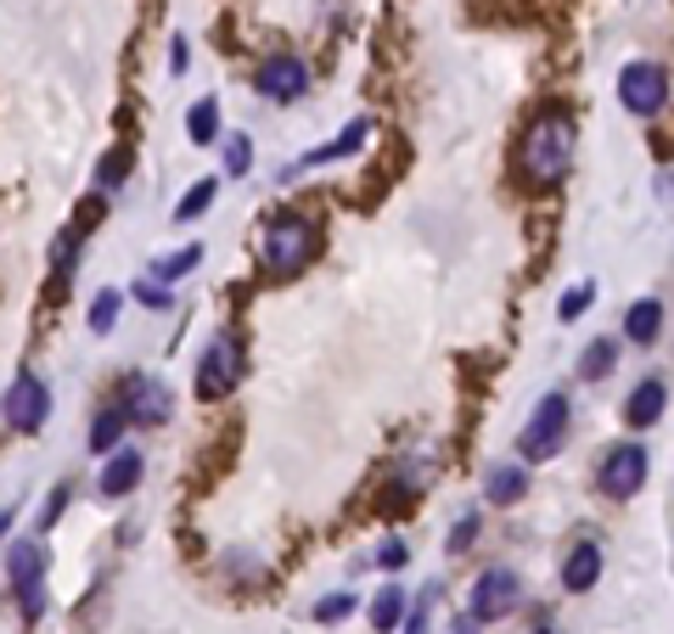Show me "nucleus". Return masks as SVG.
Wrapping results in <instances>:
<instances>
[{"label": "nucleus", "instance_id": "obj_33", "mask_svg": "<svg viewBox=\"0 0 674 634\" xmlns=\"http://www.w3.org/2000/svg\"><path fill=\"white\" fill-rule=\"evenodd\" d=\"M427 601H433V596H427ZM427 601H422V607H416V618H411V623H405V634H427Z\"/></svg>", "mask_w": 674, "mask_h": 634}, {"label": "nucleus", "instance_id": "obj_8", "mask_svg": "<svg viewBox=\"0 0 674 634\" xmlns=\"http://www.w3.org/2000/svg\"><path fill=\"white\" fill-rule=\"evenodd\" d=\"M45 416H52V394H45V382L34 371H23L7 394V421H12V432H40Z\"/></svg>", "mask_w": 674, "mask_h": 634}, {"label": "nucleus", "instance_id": "obj_11", "mask_svg": "<svg viewBox=\"0 0 674 634\" xmlns=\"http://www.w3.org/2000/svg\"><path fill=\"white\" fill-rule=\"evenodd\" d=\"M130 421H141V427H158V421H169V387L164 382H153V376H130Z\"/></svg>", "mask_w": 674, "mask_h": 634}, {"label": "nucleus", "instance_id": "obj_27", "mask_svg": "<svg viewBox=\"0 0 674 634\" xmlns=\"http://www.w3.org/2000/svg\"><path fill=\"white\" fill-rule=\"evenodd\" d=\"M591 298H596V286H573L568 298H562V320H580L591 309Z\"/></svg>", "mask_w": 674, "mask_h": 634}, {"label": "nucleus", "instance_id": "obj_6", "mask_svg": "<svg viewBox=\"0 0 674 634\" xmlns=\"http://www.w3.org/2000/svg\"><path fill=\"white\" fill-rule=\"evenodd\" d=\"M517 601H523V584H517V573H506V567H490L484 578L472 584L467 618H478V623H495V618L517 612Z\"/></svg>", "mask_w": 674, "mask_h": 634}, {"label": "nucleus", "instance_id": "obj_17", "mask_svg": "<svg viewBox=\"0 0 674 634\" xmlns=\"http://www.w3.org/2000/svg\"><path fill=\"white\" fill-rule=\"evenodd\" d=\"M124 421H130V410H102L90 421V450L96 455H113L119 450V438H124Z\"/></svg>", "mask_w": 674, "mask_h": 634}, {"label": "nucleus", "instance_id": "obj_18", "mask_svg": "<svg viewBox=\"0 0 674 634\" xmlns=\"http://www.w3.org/2000/svg\"><path fill=\"white\" fill-rule=\"evenodd\" d=\"M186 129H191V140H198V146L220 140V102H214V95H203V102L186 113Z\"/></svg>", "mask_w": 674, "mask_h": 634}, {"label": "nucleus", "instance_id": "obj_28", "mask_svg": "<svg viewBox=\"0 0 674 634\" xmlns=\"http://www.w3.org/2000/svg\"><path fill=\"white\" fill-rule=\"evenodd\" d=\"M135 298L147 304V309H169V286L153 275V281H141V286H135Z\"/></svg>", "mask_w": 674, "mask_h": 634}, {"label": "nucleus", "instance_id": "obj_20", "mask_svg": "<svg viewBox=\"0 0 674 634\" xmlns=\"http://www.w3.org/2000/svg\"><path fill=\"white\" fill-rule=\"evenodd\" d=\"M613 365H618V343H613V337H596V343L585 349V360H580V376L596 382V376H607Z\"/></svg>", "mask_w": 674, "mask_h": 634}, {"label": "nucleus", "instance_id": "obj_7", "mask_svg": "<svg viewBox=\"0 0 674 634\" xmlns=\"http://www.w3.org/2000/svg\"><path fill=\"white\" fill-rule=\"evenodd\" d=\"M641 483H647V450L641 444H613L607 461H602V495L630 500V495H641Z\"/></svg>", "mask_w": 674, "mask_h": 634}, {"label": "nucleus", "instance_id": "obj_5", "mask_svg": "<svg viewBox=\"0 0 674 634\" xmlns=\"http://www.w3.org/2000/svg\"><path fill=\"white\" fill-rule=\"evenodd\" d=\"M40 573H45V551L34 540H12V556H7V578L18 590V607L23 618H40L45 612V590H40Z\"/></svg>", "mask_w": 674, "mask_h": 634}, {"label": "nucleus", "instance_id": "obj_30", "mask_svg": "<svg viewBox=\"0 0 674 634\" xmlns=\"http://www.w3.org/2000/svg\"><path fill=\"white\" fill-rule=\"evenodd\" d=\"M472 533H478V517H461V522H456V533H450V551H467Z\"/></svg>", "mask_w": 674, "mask_h": 634}, {"label": "nucleus", "instance_id": "obj_26", "mask_svg": "<svg viewBox=\"0 0 674 634\" xmlns=\"http://www.w3.org/2000/svg\"><path fill=\"white\" fill-rule=\"evenodd\" d=\"M248 163H254L248 135H231V146H225V169H231V174H248Z\"/></svg>", "mask_w": 674, "mask_h": 634}, {"label": "nucleus", "instance_id": "obj_29", "mask_svg": "<svg viewBox=\"0 0 674 634\" xmlns=\"http://www.w3.org/2000/svg\"><path fill=\"white\" fill-rule=\"evenodd\" d=\"M119 180H124V158H108L102 169H96V185L102 191H119Z\"/></svg>", "mask_w": 674, "mask_h": 634}, {"label": "nucleus", "instance_id": "obj_31", "mask_svg": "<svg viewBox=\"0 0 674 634\" xmlns=\"http://www.w3.org/2000/svg\"><path fill=\"white\" fill-rule=\"evenodd\" d=\"M68 495H74V483H57V495H52V506H45V522H57V517H63V506H68Z\"/></svg>", "mask_w": 674, "mask_h": 634}, {"label": "nucleus", "instance_id": "obj_12", "mask_svg": "<svg viewBox=\"0 0 674 634\" xmlns=\"http://www.w3.org/2000/svg\"><path fill=\"white\" fill-rule=\"evenodd\" d=\"M596 578H602V551H596L591 540H580V545L568 551V562H562V584L580 596V590H591Z\"/></svg>", "mask_w": 674, "mask_h": 634}, {"label": "nucleus", "instance_id": "obj_10", "mask_svg": "<svg viewBox=\"0 0 674 634\" xmlns=\"http://www.w3.org/2000/svg\"><path fill=\"white\" fill-rule=\"evenodd\" d=\"M236 376H243V360H236V349L220 337V343H209L203 360H198V399H225L236 387Z\"/></svg>", "mask_w": 674, "mask_h": 634}, {"label": "nucleus", "instance_id": "obj_25", "mask_svg": "<svg viewBox=\"0 0 674 634\" xmlns=\"http://www.w3.org/2000/svg\"><path fill=\"white\" fill-rule=\"evenodd\" d=\"M349 612H355V596H349V590H337V596H321V601H315V618H321V623H337V618H349Z\"/></svg>", "mask_w": 674, "mask_h": 634}, {"label": "nucleus", "instance_id": "obj_9", "mask_svg": "<svg viewBox=\"0 0 674 634\" xmlns=\"http://www.w3.org/2000/svg\"><path fill=\"white\" fill-rule=\"evenodd\" d=\"M304 84H310V68H304L293 52L265 57V63H259V73H254V90H265L270 102H299Z\"/></svg>", "mask_w": 674, "mask_h": 634}, {"label": "nucleus", "instance_id": "obj_34", "mask_svg": "<svg viewBox=\"0 0 674 634\" xmlns=\"http://www.w3.org/2000/svg\"><path fill=\"white\" fill-rule=\"evenodd\" d=\"M472 623H478V618H467V623H456V634H478V629H472Z\"/></svg>", "mask_w": 674, "mask_h": 634}, {"label": "nucleus", "instance_id": "obj_13", "mask_svg": "<svg viewBox=\"0 0 674 634\" xmlns=\"http://www.w3.org/2000/svg\"><path fill=\"white\" fill-rule=\"evenodd\" d=\"M141 483V455L135 450H113L102 466V495H130Z\"/></svg>", "mask_w": 674, "mask_h": 634}, {"label": "nucleus", "instance_id": "obj_24", "mask_svg": "<svg viewBox=\"0 0 674 634\" xmlns=\"http://www.w3.org/2000/svg\"><path fill=\"white\" fill-rule=\"evenodd\" d=\"M119 309H124V292H96V304H90V331H113V320H119Z\"/></svg>", "mask_w": 674, "mask_h": 634}, {"label": "nucleus", "instance_id": "obj_19", "mask_svg": "<svg viewBox=\"0 0 674 634\" xmlns=\"http://www.w3.org/2000/svg\"><path fill=\"white\" fill-rule=\"evenodd\" d=\"M214 197H220V180H198V185H191L186 197H180L175 219H180V225H191L198 214H209V208H214Z\"/></svg>", "mask_w": 674, "mask_h": 634}, {"label": "nucleus", "instance_id": "obj_21", "mask_svg": "<svg viewBox=\"0 0 674 634\" xmlns=\"http://www.w3.org/2000/svg\"><path fill=\"white\" fill-rule=\"evenodd\" d=\"M400 612H405V590L400 584H382V596L371 601V623L377 629H400Z\"/></svg>", "mask_w": 674, "mask_h": 634}, {"label": "nucleus", "instance_id": "obj_35", "mask_svg": "<svg viewBox=\"0 0 674 634\" xmlns=\"http://www.w3.org/2000/svg\"><path fill=\"white\" fill-rule=\"evenodd\" d=\"M535 634H557V629H535Z\"/></svg>", "mask_w": 674, "mask_h": 634}, {"label": "nucleus", "instance_id": "obj_16", "mask_svg": "<svg viewBox=\"0 0 674 634\" xmlns=\"http://www.w3.org/2000/svg\"><path fill=\"white\" fill-rule=\"evenodd\" d=\"M658 416H663V382H641L630 394V405H624V421H630V427H652Z\"/></svg>", "mask_w": 674, "mask_h": 634}, {"label": "nucleus", "instance_id": "obj_4", "mask_svg": "<svg viewBox=\"0 0 674 634\" xmlns=\"http://www.w3.org/2000/svg\"><path fill=\"white\" fill-rule=\"evenodd\" d=\"M618 102L630 107V113H641V118L663 113V102H669V73H663L658 63H630V68L618 73Z\"/></svg>", "mask_w": 674, "mask_h": 634}, {"label": "nucleus", "instance_id": "obj_22", "mask_svg": "<svg viewBox=\"0 0 674 634\" xmlns=\"http://www.w3.org/2000/svg\"><path fill=\"white\" fill-rule=\"evenodd\" d=\"M360 140H366V124L355 118V124H349L344 135H337V140H326V146H315V152H310L304 163H332V158H344V152H355V146H360Z\"/></svg>", "mask_w": 674, "mask_h": 634}, {"label": "nucleus", "instance_id": "obj_1", "mask_svg": "<svg viewBox=\"0 0 674 634\" xmlns=\"http://www.w3.org/2000/svg\"><path fill=\"white\" fill-rule=\"evenodd\" d=\"M573 163V118L568 113H540L528 124L523 146H517V169L528 185H557Z\"/></svg>", "mask_w": 674, "mask_h": 634}, {"label": "nucleus", "instance_id": "obj_32", "mask_svg": "<svg viewBox=\"0 0 674 634\" xmlns=\"http://www.w3.org/2000/svg\"><path fill=\"white\" fill-rule=\"evenodd\" d=\"M377 562H382V567H405V545H382Z\"/></svg>", "mask_w": 674, "mask_h": 634}, {"label": "nucleus", "instance_id": "obj_23", "mask_svg": "<svg viewBox=\"0 0 674 634\" xmlns=\"http://www.w3.org/2000/svg\"><path fill=\"white\" fill-rule=\"evenodd\" d=\"M191 264H203V241H191V248H180V253L158 259V264H153V275H158V281H180Z\"/></svg>", "mask_w": 674, "mask_h": 634}, {"label": "nucleus", "instance_id": "obj_2", "mask_svg": "<svg viewBox=\"0 0 674 634\" xmlns=\"http://www.w3.org/2000/svg\"><path fill=\"white\" fill-rule=\"evenodd\" d=\"M315 248H321V236H315V225H310L304 214H281V219L265 225V264H270L276 275L304 270V264L315 259Z\"/></svg>", "mask_w": 674, "mask_h": 634}, {"label": "nucleus", "instance_id": "obj_15", "mask_svg": "<svg viewBox=\"0 0 674 634\" xmlns=\"http://www.w3.org/2000/svg\"><path fill=\"white\" fill-rule=\"evenodd\" d=\"M658 331H663V304L658 298H641L636 309H630V320H624V337H630V343H658Z\"/></svg>", "mask_w": 674, "mask_h": 634}, {"label": "nucleus", "instance_id": "obj_3", "mask_svg": "<svg viewBox=\"0 0 674 634\" xmlns=\"http://www.w3.org/2000/svg\"><path fill=\"white\" fill-rule=\"evenodd\" d=\"M568 416H573L568 394H546L535 405V416H528V427L517 432V455L523 461H551L562 450V438H568Z\"/></svg>", "mask_w": 674, "mask_h": 634}, {"label": "nucleus", "instance_id": "obj_14", "mask_svg": "<svg viewBox=\"0 0 674 634\" xmlns=\"http://www.w3.org/2000/svg\"><path fill=\"white\" fill-rule=\"evenodd\" d=\"M484 495H490L495 506H517V500L528 495V472H523V466H490Z\"/></svg>", "mask_w": 674, "mask_h": 634}]
</instances>
